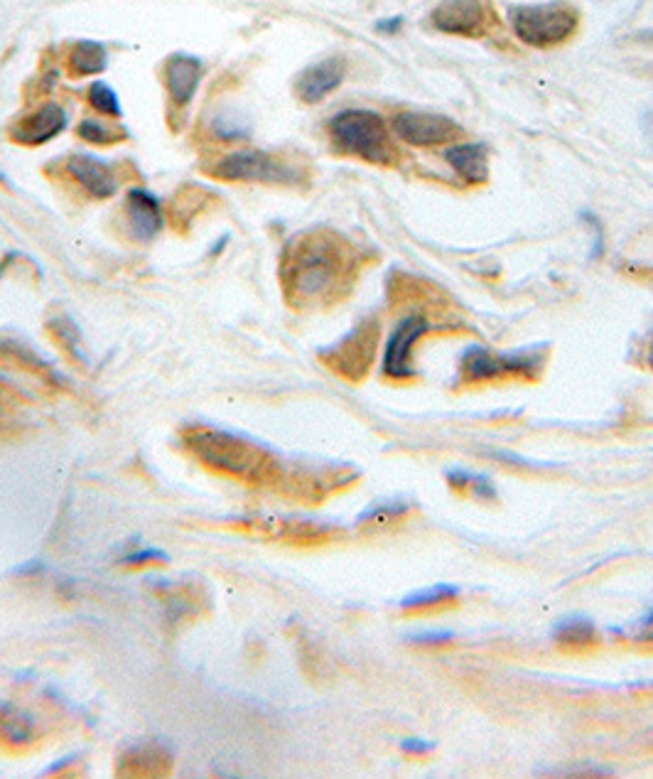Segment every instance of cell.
I'll use <instances>...</instances> for the list:
<instances>
[{"mask_svg":"<svg viewBox=\"0 0 653 779\" xmlns=\"http://www.w3.org/2000/svg\"><path fill=\"white\" fill-rule=\"evenodd\" d=\"M357 276V254L329 229H313L285 246L280 285L295 311L331 305L349 291Z\"/></svg>","mask_w":653,"mask_h":779,"instance_id":"1","label":"cell"},{"mask_svg":"<svg viewBox=\"0 0 653 779\" xmlns=\"http://www.w3.org/2000/svg\"><path fill=\"white\" fill-rule=\"evenodd\" d=\"M185 451L216 475L232 477L256 489L280 492L285 467L278 457L244 435L194 426L182 433Z\"/></svg>","mask_w":653,"mask_h":779,"instance_id":"2","label":"cell"},{"mask_svg":"<svg viewBox=\"0 0 653 779\" xmlns=\"http://www.w3.org/2000/svg\"><path fill=\"white\" fill-rule=\"evenodd\" d=\"M329 139L337 151L361 158L374 165L396 163V148L388 135L386 121L369 109L339 111L329 121Z\"/></svg>","mask_w":653,"mask_h":779,"instance_id":"3","label":"cell"},{"mask_svg":"<svg viewBox=\"0 0 653 779\" xmlns=\"http://www.w3.org/2000/svg\"><path fill=\"white\" fill-rule=\"evenodd\" d=\"M509 22L513 36L535 50L558 48L575 36L580 16L568 3L541 6H513L509 8Z\"/></svg>","mask_w":653,"mask_h":779,"instance_id":"4","label":"cell"},{"mask_svg":"<svg viewBox=\"0 0 653 779\" xmlns=\"http://www.w3.org/2000/svg\"><path fill=\"white\" fill-rule=\"evenodd\" d=\"M210 173L216 180L263 182V185H295L303 178L300 170L263 151H238L226 155L210 168Z\"/></svg>","mask_w":653,"mask_h":779,"instance_id":"5","label":"cell"},{"mask_svg":"<svg viewBox=\"0 0 653 779\" xmlns=\"http://www.w3.org/2000/svg\"><path fill=\"white\" fill-rule=\"evenodd\" d=\"M543 357L535 352H519V354H499L484 347H469L462 354L460 374L465 382H489L503 380V376H526L533 380L541 372Z\"/></svg>","mask_w":653,"mask_h":779,"instance_id":"6","label":"cell"},{"mask_svg":"<svg viewBox=\"0 0 653 779\" xmlns=\"http://www.w3.org/2000/svg\"><path fill=\"white\" fill-rule=\"evenodd\" d=\"M236 532L254 534L271 542L295 544V546H315L335 538V532L327 524L309 522V519H293V517H246L228 524Z\"/></svg>","mask_w":653,"mask_h":779,"instance_id":"7","label":"cell"},{"mask_svg":"<svg viewBox=\"0 0 653 779\" xmlns=\"http://www.w3.org/2000/svg\"><path fill=\"white\" fill-rule=\"evenodd\" d=\"M391 129L400 141L412 148H438L457 143L462 135L457 121L430 111H400L394 117Z\"/></svg>","mask_w":653,"mask_h":779,"instance_id":"8","label":"cell"},{"mask_svg":"<svg viewBox=\"0 0 653 779\" xmlns=\"http://www.w3.org/2000/svg\"><path fill=\"white\" fill-rule=\"evenodd\" d=\"M376 337H378V325L374 320H366V323L349 332L341 342H337L335 347L323 352V360L329 370H335L339 376H347V380L357 382L366 372H369V366L374 362Z\"/></svg>","mask_w":653,"mask_h":779,"instance_id":"9","label":"cell"},{"mask_svg":"<svg viewBox=\"0 0 653 779\" xmlns=\"http://www.w3.org/2000/svg\"><path fill=\"white\" fill-rule=\"evenodd\" d=\"M428 330H430V323L426 315H406L400 320L396 330L391 332V337L386 342L384 362H381L384 376L396 382L412 380V376H416V366H412V347H416V342L426 335Z\"/></svg>","mask_w":653,"mask_h":779,"instance_id":"10","label":"cell"},{"mask_svg":"<svg viewBox=\"0 0 653 779\" xmlns=\"http://www.w3.org/2000/svg\"><path fill=\"white\" fill-rule=\"evenodd\" d=\"M155 595L160 600H163L167 623L172 627L190 625L212 610L210 590L200 586V583L192 580V578L157 583Z\"/></svg>","mask_w":653,"mask_h":779,"instance_id":"11","label":"cell"},{"mask_svg":"<svg viewBox=\"0 0 653 779\" xmlns=\"http://www.w3.org/2000/svg\"><path fill=\"white\" fill-rule=\"evenodd\" d=\"M489 8L484 0H442L430 13V26L445 36L479 38L489 30Z\"/></svg>","mask_w":653,"mask_h":779,"instance_id":"12","label":"cell"},{"mask_svg":"<svg viewBox=\"0 0 653 779\" xmlns=\"http://www.w3.org/2000/svg\"><path fill=\"white\" fill-rule=\"evenodd\" d=\"M175 767V755L167 745L143 740L125 748L116 760L119 777H167Z\"/></svg>","mask_w":653,"mask_h":779,"instance_id":"13","label":"cell"},{"mask_svg":"<svg viewBox=\"0 0 653 779\" xmlns=\"http://www.w3.org/2000/svg\"><path fill=\"white\" fill-rule=\"evenodd\" d=\"M67 173L72 175L79 185L89 194H94L99 200H109L119 190L116 170L99 155L91 153H76L67 160Z\"/></svg>","mask_w":653,"mask_h":779,"instance_id":"14","label":"cell"},{"mask_svg":"<svg viewBox=\"0 0 653 779\" xmlns=\"http://www.w3.org/2000/svg\"><path fill=\"white\" fill-rule=\"evenodd\" d=\"M344 74H347V64H344L341 57H329V60L309 64L295 79V94L305 104H319L331 91L339 89Z\"/></svg>","mask_w":653,"mask_h":779,"instance_id":"15","label":"cell"},{"mask_svg":"<svg viewBox=\"0 0 653 779\" xmlns=\"http://www.w3.org/2000/svg\"><path fill=\"white\" fill-rule=\"evenodd\" d=\"M67 129V111L60 104H44L10 129V139L20 145H42Z\"/></svg>","mask_w":653,"mask_h":779,"instance_id":"16","label":"cell"},{"mask_svg":"<svg viewBox=\"0 0 653 779\" xmlns=\"http://www.w3.org/2000/svg\"><path fill=\"white\" fill-rule=\"evenodd\" d=\"M40 724L25 710L0 701V748L3 750H30L40 742Z\"/></svg>","mask_w":653,"mask_h":779,"instance_id":"17","label":"cell"},{"mask_svg":"<svg viewBox=\"0 0 653 779\" xmlns=\"http://www.w3.org/2000/svg\"><path fill=\"white\" fill-rule=\"evenodd\" d=\"M125 220L137 242H151L163 229V208L153 192L135 188L125 200Z\"/></svg>","mask_w":653,"mask_h":779,"instance_id":"18","label":"cell"},{"mask_svg":"<svg viewBox=\"0 0 653 779\" xmlns=\"http://www.w3.org/2000/svg\"><path fill=\"white\" fill-rule=\"evenodd\" d=\"M202 79V62L197 57L177 52L172 54L165 67V84L170 91V99L175 107H187L197 94Z\"/></svg>","mask_w":653,"mask_h":779,"instance_id":"19","label":"cell"},{"mask_svg":"<svg viewBox=\"0 0 653 779\" xmlns=\"http://www.w3.org/2000/svg\"><path fill=\"white\" fill-rule=\"evenodd\" d=\"M445 163L467 185H484L489 180V148L484 143H452L445 151Z\"/></svg>","mask_w":653,"mask_h":779,"instance_id":"20","label":"cell"},{"mask_svg":"<svg viewBox=\"0 0 653 779\" xmlns=\"http://www.w3.org/2000/svg\"><path fill=\"white\" fill-rule=\"evenodd\" d=\"M0 362L13 364L22 372H30L40 380H48L52 384H62V376L57 374L48 360H42L38 352H34L28 342L16 340V337H0Z\"/></svg>","mask_w":653,"mask_h":779,"instance_id":"21","label":"cell"},{"mask_svg":"<svg viewBox=\"0 0 653 779\" xmlns=\"http://www.w3.org/2000/svg\"><path fill=\"white\" fill-rule=\"evenodd\" d=\"M553 639L565 649H588L598 639L594 623L584 615H570L553 627Z\"/></svg>","mask_w":653,"mask_h":779,"instance_id":"22","label":"cell"},{"mask_svg":"<svg viewBox=\"0 0 653 779\" xmlns=\"http://www.w3.org/2000/svg\"><path fill=\"white\" fill-rule=\"evenodd\" d=\"M106 64H109V52L101 42H94V40H79L74 44L72 54H69V67H72V72L79 77L99 74L106 70Z\"/></svg>","mask_w":653,"mask_h":779,"instance_id":"23","label":"cell"},{"mask_svg":"<svg viewBox=\"0 0 653 779\" xmlns=\"http://www.w3.org/2000/svg\"><path fill=\"white\" fill-rule=\"evenodd\" d=\"M50 332H52V337L60 342V347L69 354V357H74L79 362H84V350H82V335H79V330L76 325L72 323V320L64 317V315H57L50 320Z\"/></svg>","mask_w":653,"mask_h":779,"instance_id":"24","label":"cell"},{"mask_svg":"<svg viewBox=\"0 0 653 779\" xmlns=\"http://www.w3.org/2000/svg\"><path fill=\"white\" fill-rule=\"evenodd\" d=\"M455 598H457L455 586H435V588L416 590V593L406 595V598L400 600V607H404V610H428V607L452 603Z\"/></svg>","mask_w":653,"mask_h":779,"instance_id":"25","label":"cell"},{"mask_svg":"<svg viewBox=\"0 0 653 779\" xmlns=\"http://www.w3.org/2000/svg\"><path fill=\"white\" fill-rule=\"evenodd\" d=\"M89 101H91V107L101 113H106V117H116V119L123 117L121 99L106 82H94L89 87Z\"/></svg>","mask_w":653,"mask_h":779,"instance_id":"26","label":"cell"},{"mask_svg":"<svg viewBox=\"0 0 653 779\" xmlns=\"http://www.w3.org/2000/svg\"><path fill=\"white\" fill-rule=\"evenodd\" d=\"M79 135L86 143H96V145H111V143H116L121 139H125V131H119V129H113V125L109 123H103V121H82L79 123Z\"/></svg>","mask_w":653,"mask_h":779,"instance_id":"27","label":"cell"},{"mask_svg":"<svg viewBox=\"0 0 653 779\" xmlns=\"http://www.w3.org/2000/svg\"><path fill=\"white\" fill-rule=\"evenodd\" d=\"M447 479H450V485L460 492H465L469 487L475 492V495L494 497V487L489 485L487 477H475V475H467V473H447Z\"/></svg>","mask_w":653,"mask_h":779,"instance_id":"28","label":"cell"},{"mask_svg":"<svg viewBox=\"0 0 653 779\" xmlns=\"http://www.w3.org/2000/svg\"><path fill=\"white\" fill-rule=\"evenodd\" d=\"M408 512V507L404 502H398V499H391V502H384V504H378V507L374 509H366L359 522L361 524H378L381 519H396V517H404V514Z\"/></svg>","mask_w":653,"mask_h":779,"instance_id":"29","label":"cell"},{"mask_svg":"<svg viewBox=\"0 0 653 779\" xmlns=\"http://www.w3.org/2000/svg\"><path fill=\"white\" fill-rule=\"evenodd\" d=\"M121 564L123 566H135V568H143V566H165L167 564V556H163L160 552H153V548H141V552H129V556H123L121 558Z\"/></svg>","mask_w":653,"mask_h":779,"instance_id":"30","label":"cell"},{"mask_svg":"<svg viewBox=\"0 0 653 779\" xmlns=\"http://www.w3.org/2000/svg\"><path fill=\"white\" fill-rule=\"evenodd\" d=\"M214 133L224 141H241L248 135V129L246 125H241L234 117H222L214 121Z\"/></svg>","mask_w":653,"mask_h":779,"instance_id":"31","label":"cell"},{"mask_svg":"<svg viewBox=\"0 0 653 779\" xmlns=\"http://www.w3.org/2000/svg\"><path fill=\"white\" fill-rule=\"evenodd\" d=\"M452 639H455L452 633H440V629H435V633H418V635L408 637L410 645H422V647L447 645V641H452Z\"/></svg>","mask_w":653,"mask_h":779,"instance_id":"32","label":"cell"},{"mask_svg":"<svg viewBox=\"0 0 653 779\" xmlns=\"http://www.w3.org/2000/svg\"><path fill=\"white\" fill-rule=\"evenodd\" d=\"M400 748H404L406 752H412V755H422V752H430V750H432V742L418 740V738H408V740L400 742Z\"/></svg>","mask_w":653,"mask_h":779,"instance_id":"33","label":"cell"},{"mask_svg":"<svg viewBox=\"0 0 653 779\" xmlns=\"http://www.w3.org/2000/svg\"><path fill=\"white\" fill-rule=\"evenodd\" d=\"M400 22H404V18L381 20V22H376V30H378V32H396V30L400 28Z\"/></svg>","mask_w":653,"mask_h":779,"instance_id":"34","label":"cell"},{"mask_svg":"<svg viewBox=\"0 0 653 779\" xmlns=\"http://www.w3.org/2000/svg\"><path fill=\"white\" fill-rule=\"evenodd\" d=\"M6 423H8V408H6L3 401H0V428H3Z\"/></svg>","mask_w":653,"mask_h":779,"instance_id":"35","label":"cell"},{"mask_svg":"<svg viewBox=\"0 0 653 779\" xmlns=\"http://www.w3.org/2000/svg\"><path fill=\"white\" fill-rule=\"evenodd\" d=\"M644 627H646V629H651V627H653V610H651V613L644 617Z\"/></svg>","mask_w":653,"mask_h":779,"instance_id":"36","label":"cell"},{"mask_svg":"<svg viewBox=\"0 0 653 779\" xmlns=\"http://www.w3.org/2000/svg\"><path fill=\"white\" fill-rule=\"evenodd\" d=\"M649 360H651V366H653V340H651V352H649Z\"/></svg>","mask_w":653,"mask_h":779,"instance_id":"37","label":"cell"},{"mask_svg":"<svg viewBox=\"0 0 653 779\" xmlns=\"http://www.w3.org/2000/svg\"><path fill=\"white\" fill-rule=\"evenodd\" d=\"M644 639H649V641H653V633H646V635H644Z\"/></svg>","mask_w":653,"mask_h":779,"instance_id":"38","label":"cell"}]
</instances>
